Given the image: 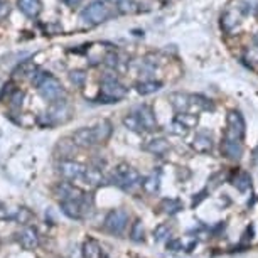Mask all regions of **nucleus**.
Listing matches in <instances>:
<instances>
[{
	"label": "nucleus",
	"mask_w": 258,
	"mask_h": 258,
	"mask_svg": "<svg viewBox=\"0 0 258 258\" xmlns=\"http://www.w3.org/2000/svg\"><path fill=\"white\" fill-rule=\"evenodd\" d=\"M126 96V88L113 75H105L101 78L100 103H116Z\"/></svg>",
	"instance_id": "obj_1"
},
{
	"label": "nucleus",
	"mask_w": 258,
	"mask_h": 258,
	"mask_svg": "<svg viewBox=\"0 0 258 258\" xmlns=\"http://www.w3.org/2000/svg\"><path fill=\"white\" fill-rule=\"evenodd\" d=\"M110 17V9L101 0H93L85 11L81 12V19L90 26H96V24L105 22Z\"/></svg>",
	"instance_id": "obj_2"
},
{
	"label": "nucleus",
	"mask_w": 258,
	"mask_h": 258,
	"mask_svg": "<svg viewBox=\"0 0 258 258\" xmlns=\"http://www.w3.org/2000/svg\"><path fill=\"white\" fill-rule=\"evenodd\" d=\"M37 90H39V95H41L46 101H49V103L59 100L61 96L64 95V88H62L61 81L52 75H49V73L46 75L44 80L39 83Z\"/></svg>",
	"instance_id": "obj_3"
},
{
	"label": "nucleus",
	"mask_w": 258,
	"mask_h": 258,
	"mask_svg": "<svg viewBox=\"0 0 258 258\" xmlns=\"http://www.w3.org/2000/svg\"><path fill=\"white\" fill-rule=\"evenodd\" d=\"M113 181L115 184H118V186L123 189H134L140 182V174L134 167H130V165L120 164L118 167L115 169Z\"/></svg>",
	"instance_id": "obj_4"
},
{
	"label": "nucleus",
	"mask_w": 258,
	"mask_h": 258,
	"mask_svg": "<svg viewBox=\"0 0 258 258\" xmlns=\"http://www.w3.org/2000/svg\"><path fill=\"white\" fill-rule=\"evenodd\" d=\"M47 125H56V123H64L71 118V106L64 98H59L52 101L49 106V111L46 113Z\"/></svg>",
	"instance_id": "obj_5"
},
{
	"label": "nucleus",
	"mask_w": 258,
	"mask_h": 258,
	"mask_svg": "<svg viewBox=\"0 0 258 258\" xmlns=\"http://www.w3.org/2000/svg\"><path fill=\"white\" fill-rule=\"evenodd\" d=\"M245 118L238 110H231L226 116V132L225 137L235 139V140H243L245 137Z\"/></svg>",
	"instance_id": "obj_6"
},
{
	"label": "nucleus",
	"mask_w": 258,
	"mask_h": 258,
	"mask_svg": "<svg viewBox=\"0 0 258 258\" xmlns=\"http://www.w3.org/2000/svg\"><path fill=\"white\" fill-rule=\"evenodd\" d=\"M126 223H128V213L123 211V209H113L105 218V228L111 235H121Z\"/></svg>",
	"instance_id": "obj_7"
},
{
	"label": "nucleus",
	"mask_w": 258,
	"mask_h": 258,
	"mask_svg": "<svg viewBox=\"0 0 258 258\" xmlns=\"http://www.w3.org/2000/svg\"><path fill=\"white\" fill-rule=\"evenodd\" d=\"M241 27V12L238 9H228L221 16V29L226 34H235Z\"/></svg>",
	"instance_id": "obj_8"
},
{
	"label": "nucleus",
	"mask_w": 258,
	"mask_h": 258,
	"mask_svg": "<svg viewBox=\"0 0 258 258\" xmlns=\"http://www.w3.org/2000/svg\"><path fill=\"white\" fill-rule=\"evenodd\" d=\"M137 116L140 120V125H142V130H147V132H154V130L159 128L157 118L154 115L152 106L149 105H140L137 110Z\"/></svg>",
	"instance_id": "obj_9"
},
{
	"label": "nucleus",
	"mask_w": 258,
	"mask_h": 258,
	"mask_svg": "<svg viewBox=\"0 0 258 258\" xmlns=\"http://www.w3.org/2000/svg\"><path fill=\"white\" fill-rule=\"evenodd\" d=\"M57 170L59 174L68 181H75V179H81L83 172H85V167L81 164L75 162V160H62V162L57 165Z\"/></svg>",
	"instance_id": "obj_10"
},
{
	"label": "nucleus",
	"mask_w": 258,
	"mask_h": 258,
	"mask_svg": "<svg viewBox=\"0 0 258 258\" xmlns=\"http://www.w3.org/2000/svg\"><path fill=\"white\" fill-rule=\"evenodd\" d=\"M221 154L230 160H240L243 157V144L241 140L225 137L221 142Z\"/></svg>",
	"instance_id": "obj_11"
},
{
	"label": "nucleus",
	"mask_w": 258,
	"mask_h": 258,
	"mask_svg": "<svg viewBox=\"0 0 258 258\" xmlns=\"http://www.w3.org/2000/svg\"><path fill=\"white\" fill-rule=\"evenodd\" d=\"M80 199H64V201H61V211L64 213L68 218H71V220H81V218L85 216L81 209Z\"/></svg>",
	"instance_id": "obj_12"
},
{
	"label": "nucleus",
	"mask_w": 258,
	"mask_h": 258,
	"mask_svg": "<svg viewBox=\"0 0 258 258\" xmlns=\"http://www.w3.org/2000/svg\"><path fill=\"white\" fill-rule=\"evenodd\" d=\"M73 142L78 147H91V145H95V135H93V128H88V126H85V128H80L76 130L75 134H73Z\"/></svg>",
	"instance_id": "obj_13"
},
{
	"label": "nucleus",
	"mask_w": 258,
	"mask_h": 258,
	"mask_svg": "<svg viewBox=\"0 0 258 258\" xmlns=\"http://www.w3.org/2000/svg\"><path fill=\"white\" fill-rule=\"evenodd\" d=\"M214 106L206 96L203 95H189V113H201V111L213 110Z\"/></svg>",
	"instance_id": "obj_14"
},
{
	"label": "nucleus",
	"mask_w": 258,
	"mask_h": 258,
	"mask_svg": "<svg viewBox=\"0 0 258 258\" xmlns=\"http://www.w3.org/2000/svg\"><path fill=\"white\" fill-rule=\"evenodd\" d=\"M192 149L198 154H208L213 149V137L208 132H198L192 140Z\"/></svg>",
	"instance_id": "obj_15"
},
{
	"label": "nucleus",
	"mask_w": 258,
	"mask_h": 258,
	"mask_svg": "<svg viewBox=\"0 0 258 258\" xmlns=\"http://www.w3.org/2000/svg\"><path fill=\"white\" fill-rule=\"evenodd\" d=\"M19 241H21V245L26 248V250H36L39 245L37 231L31 226H26L21 231V235H19Z\"/></svg>",
	"instance_id": "obj_16"
},
{
	"label": "nucleus",
	"mask_w": 258,
	"mask_h": 258,
	"mask_svg": "<svg viewBox=\"0 0 258 258\" xmlns=\"http://www.w3.org/2000/svg\"><path fill=\"white\" fill-rule=\"evenodd\" d=\"M54 194L61 199V201H64V199H80L83 196V192L80 191V189L71 186L70 182L57 184V186L54 187Z\"/></svg>",
	"instance_id": "obj_17"
},
{
	"label": "nucleus",
	"mask_w": 258,
	"mask_h": 258,
	"mask_svg": "<svg viewBox=\"0 0 258 258\" xmlns=\"http://www.w3.org/2000/svg\"><path fill=\"white\" fill-rule=\"evenodd\" d=\"M169 103L176 110V113H187L189 111V95L187 93H170L169 95Z\"/></svg>",
	"instance_id": "obj_18"
},
{
	"label": "nucleus",
	"mask_w": 258,
	"mask_h": 258,
	"mask_svg": "<svg viewBox=\"0 0 258 258\" xmlns=\"http://www.w3.org/2000/svg\"><path fill=\"white\" fill-rule=\"evenodd\" d=\"M111 134H113V126H111L108 120H101L98 125L93 126V135L96 144H105L111 137Z\"/></svg>",
	"instance_id": "obj_19"
},
{
	"label": "nucleus",
	"mask_w": 258,
	"mask_h": 258,
	"mask_svg": "<svg viewBox=\"0 0 258 258\" xmlns=\"http://www.w3.org/2000/svg\"><path fill=\"white\" fill-rule=\"evenodd\" d=\"M17 4H19V9H21V12L24 16H27L31 19L37 17L42 11L41 0H19Z\"/></svg>",
	"instance_id": "obj_20"
},
{
	"label": "nucleus",
	"mask_w": 258,
	"mask_h": 258,
	"mask_svg": "<svg viewBox=\"0 0 258 258\" xmlns=\"http://www.w3.org/2000/svg\"><path fill=\"white\" fill-rule=\"evenodd\" d=\"M81 179H85V182L88 184V186H101V184H105V177H103V174H101V170L95 167L85 169Z\"/></svg>",
	"instance_id": "obj_21"
},
{
	"label": "nucleus",
	"mask_w": 258,
	"mask_h": 258,
	"mask_svg": "<svg viewBox=\"0 0 258 258\" xmlns=\"http://www.w3.org/2000/svg\"><path fill=\"white\" fill-rule=\"evenodd\" d=\"M231 184L240 192H245V191H248V189L251 187V177H250V174H248V172H241V170H240V172H236L235 176L231 177Z\"/></svg>",
	"instance_id": "obj_22"
},
{
	"label": "nucleus",
	"mask_w": 258,
	"mask_h": 258,
	"mask_svg": "<svg viewBox=\"0 0 258 258\" xmlns=\"http://www.w3.org/2000/svg\"><path fill=\"white\" fill-rule=\"evenodd\" d=\"M160 88H162V83L154 81V80L135 83V90H137V93H140V95H152L155 91H159Z\"/></svg>",
	"instance_id": "obj_23"
},
{
	"label": "nucleus",
	"mask_w": 258,
	"mask_h": 258,
	"mask_svg": "<svg viewBox=\"0 0 258 258\" xmlns=\"http://www.w3.org/2000/svg\"><path fill=\"white\" fill-rule=\"evenodd\" d=\"M145 150L160 157V155H164L169 150V142L165 139H154V140H150L147 145H145Z\"/></svg>",
	"instance_id": "obj_24"
},
{
	"label": "nucleus",
	"mask_w": 258,
	"mask_h": 258,
	"mask_svg": "<svg viewBox=\"0 0 258 258\" xmlns=\"http://www.w3.org/2000/svg\"><path fill=\"white\" fill-rule=\"evenodd\" d=\"M37 71V68H36V64L34 62H31V61H24V62H21L16 70H14V76L16 78H32V75L34 73Z\"/></svg>",
	"instance_id": "obj_25"
},
{
	"label": "nucleus",
	"mask_w": 258,
	"mask_h": 258,
	"mask_svg": "<svg viewBox=\"0 0 258 258\" xmlns=\"http://www.w3.org/2000/svg\"><path fill=\"white\" fill-rule=\"evenodd\" d=\"M140 184H142L144 191L147 192V194H157L159 189H160V179H159V176H149V177H145Z\"/></svg>",
	"instance_id": "obj_26"
},
{
	"label": "nucleus",
	"mask_w": 258,
	"mask_h": 258,
	"mask_svg": "<svg viewBox=\"0 0 258 258\" xmlns=\"http://www.w3.org/2000/svg\"><path fill=\"white\" fill-rule=\"evenodd\" d=\"M160 208H162L164 213H167V214H176V213H179L182 209V203L179 201V199L167 198V199H164V201H162Z\"/></svg>",
	"instance_id": "obj_27"
},
{
	"label": "nucleus",
	"mask_w": 258,
	"mask_h": 258,
	"mask_svg": "<svg viewBox=\"0 0 258 258\" xmlns=\"http://www.w3.org/2000/svg\"><path fill=\"white\" fill-rule=\"evenodd\" d=\"M83 255L85 258H100V245L95 240H88L83 246Z\"/></svg>",
	"instance_id": "obj_28"
},
{
	"label": "nucleus",
	"mask_w": 258,
	"mask_h": 258,
	"mask_svg": "<svg viewBox=\"0 0 258 258\" xmlns=\"http://www.w3.org/2000/svg\"><path fill=\"white\" fill-rule=\"evenodd\" d=\"M123 125L125 128H128L130 132H142V125H140V120L137 113H130L123 118Z\"/></svg>",
	"instance_id": "obj_29"
},
{
	"label": "nucleus",
	"mask_w": 258,
	"mask_h": 258,
	"mask_svg": "<svg viewBox=\"0 0 258 258\" xmlns=\"http://www.w3.org/2000/svg\"><path fill=\"white\" fill-rule=\"evenodd\" d=\"M187 132H189V126L184 125L179 118H176L172 123H170V134L177 135V137H186Z\"/></svg>",
	"instance_id": "obj_30"
},
{
	"label": "nucleus",
	"mask_w": 258,
	"mask_h": 258,
	"mask_svg": "<svg viewBox=\"0 0 258 258\" xmlns=\"http://www.w3.org/2000/svg\"><path fill=\"white\" fill-rule=\"evenodd\" d=\"M169 236H170V228L169 225H159L157 228H155V231H154V238H155V241H165V240H169Z\"/></svg>",
	"instance_id": "obj_31"
},
{
	"label": "nucleus",
	"mask_w": 258,
	"mask_h": 258,
	"mask_svg": "<svg viewBox=\"0 0 258 258\" xmlns=\"http://www.w3.org/2000/svg\"><path fill=\"white\" fill-rule=\"evenodd\" d=\"M130 238H132V241H144V225L140 220L134 223L132 231H130Z\"/></svg>",
	"instance_id": "obj_32"
},
{
	"label": "nucleus",
	"mask_w": 258,
	"mask_h": 258,
	"mask_svg": "<svg viewBox=\"0 0 258 258\" xmlns=\"http://www.w3.org/2000/svg\"><path fill=\"white\" fill-rule=\"evenodd\" d=\"M70 80L75 86H83L86 81V75H85V71H71Z\"/></svg>",
	"instance_id": "obj_33"
},
{
	"label": "nucleus",
	"mask_w": 258,
	"mask_h": 258,
	"mask_svg": "<svg viewBox=\"0 0 258 258\" xmlns=\"http://www.w3.org/2000/svg\"><path fill=\"white\" fill-rule=\"evenodd\" d=\"M177 118L181 120L184 125H187L189 128L198 123V115L196 113H189V111H187V113H179Z\"/></svg>",
	"instance_id": "obj_34"
},
{
	"label": "nucleus",
	"mask_w": 258,
	"mask_h": 258,
	"mask_svg": "<svg viewBox=\"0 0 258 258\" xmlns=\"http://www.w3.org/2000/svg\"><path fill=\"white\" fill-rule=\"evenodd\" d=\"M22 100H24V91H21V90H14L11 96H9V101H11L14 106H21Z\"/></svg>",
	"instance_id": "obj_35"
},
{
	"label": "nucleus",
	"mask_w": 258,
	"mask_h": 258,
	"mask_svg": "<svg viewBox=\"0 0 258 258\" xmlns=\"http://www.w3.org/2000/svg\"><path fill=\"white\" fill-rule=\"evenodd\" d=\"M118 62H120V57L115 54V52H110V54H106L105 57V64L111 68V70H115L116 66H118Z\"/></svg>",
	"instance_id": "obj_36"
},
{
	"label": "nucleus",
	"mask_w": 258,
	"mask_h": 258,
	"mask_svg": "<svg viewBox=\"0 0 258 258\" xmlns=\"http://www.w3.org/2000/svg\"><path fill=\"white\" fill-rule=\"evenodd\" d=\"M167 250H170V251H179V250H182V241H181V240H177V238H172V240L169 238V241H167Z\"/></svg>",
	"instance_id": "obj_37"
},
{
	"label": "nucleus",
	"mask_w": 258,
	"mask_h": 258,
	"mask_svg": "<svg viewBox=\"0 0 258 258\" xmlns=\"http://www.w3.org/2000/svg\"><path fill=\"white\" fill-rule=\"evenodd\" d=\"M11 14V6L7 0H0V21H4Z\"/></svg>",
	"instance_id": "obj_38"
},
{
	"label": "nucleus",
	"mask_w": 258,
	"mask_h": 258,
	"mask_svg": "<svg viewBox=\"0 0 258 258\" xmlns=\"http://www.w3.org/2000/svg\"><path fill=\"white\" fill-rule=\"evenodd\" d=\"M31 216H32V214L29 213L26 208L19 209V213H17V220L21 221V223H24V221H26V220H29V218H31Z\"/></svg>",
	"instance_id": "obj_39"
},
{
	"label": "nucleus",
	"mask_w": 258,
	"mask_h": 258,
	"mask_svg": "<svg viewBox=\"0 0 258 258\" xmlns=\"http://www.w3.org/2000/svg\"><path fill=\"white\" fill-rule=\"evenodd\" d=\"M204 194H206V191H203V192H199V194H198V199H194V201H192V206H198V204L201 203L204 198H206Z\"/></svg>",
	"instance_id": "obj_40"
},
{
	"label": "nucleus",
	"mask_w": 258,
	"mask_h": 258,
	"mask_svg": "<svg viewBox=\"0 0 258 258\" xmlns=\"http://www.w3.org/2000/svg\"><path fill=\"white\" fill-rule=\"evenodd\" d=\"M253 44H255V47L258 49V31L253 34Z\"/></svg>",
	"instance_id": "obj_41"
},
{
	"label": "nucleus",
	"mask_w": 258,
	"mask_h": 258,
	"mask_svg": "<svg viewBox=\"0 0 258 258\" xmlns=\"http://www.w3.org/2000/svg\"><path fill=\"white\" fill-rule=\"evenodd\" d=\"M81 0H68V4H70L71 7H75V6H78V4H80Z\"/></svg>",
	"instance_id": "obj_42"
},
{
	"label": "nucleus",
	"mask_w": 258,
	"mask_h": 258,
	"mask_svg": "<svg viewBox=\"0 0 258 258\" xmlns=\"http://www.w3.org/2000/svg\"><path fill=\"white\" fill-rule=\"evenodd\" d=\"M113 2H116V0H113Z\"/></svg>",
	"instance_id": "obj_43"
}]
</instances>
